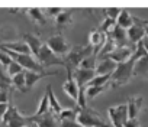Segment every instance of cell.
I'll use <instances>...</instances> for the list:
<instances>
[{
	"label": "cell",
	"mask_w": 148,
	"mask_h": 127,
	"mask_svg": "<svg viewBox=\"0 0 148 127\" xmlns=\"http://www.w3.org/2000/svg\"><path fill=\"white\" fill-rule=\"evenodd\" d=\"M92 53H95V49L89 43L83 45V46L71 48V51L62 58L64 59V68L67 70V75H73V72L80 67V63L83 62V59H86Z\"/></svg>",
	"instance_id": "1"
},
{
	"label": "cell",
	"mask_w": 148,
	"mask_h": 127,
	"mask_svg": "<svg viewBox=\"0 0 148 127\" xmlns=\"http://www.w3.org/2000/svg\"><path fill=\"white\" fill-rule=\"evenodd\" d=\"M0 49H3V48H0ZM6 53H9L10 55V58L13 59V61H16L19 65L25 70V71H32V72H36V74H42V75H45V77H51V75H55L57 72H54V71H47L41 63L38 62V59L35 58V56H32V55H21V53H15V52H10V51H8V49H3Z\"/></svg>",
	"instance_id": "2"
},
{
	"label": "cell",
	"mask_w": 148,
	"mask_h": 127,
	"mask_svg": "<svg viewBox=\"0 0 148 127\" xmlns=\"http://www.w3.org/2000/svg\"><path fill=\"white\" fill-rule=\"evenodd\" d=\"M135 61L136 58L132 55V58L126 62H122V63H118L116 65V70L113 71L112 77H110V82L109 85L110 87H119V85H123L126 84L131 77H134V65H135Z\"/></svg>",
	"instance_id": "3"
},
{
	"label": "cell",
	"mask_w": 148,
	"mask_h": 127,
	"mask_svg": "<svg viewBox=\"0 0 148 127\" xmlns=\"http://www.w3.org/2000/svg\"><path fill=\"white\" fill-rule=\"evenodd\" d=\"M2 126L3 127H31L32 126V118L31 116H22L19 113V110L9 103V108L6 111V114L2 118Z\"/></svg>",
	"instance_id": "4"
},
{
	"label": "cell",
	"mask_w": 148,
	"mask_h": 127,
	"mask_svg": "<svg viewBox=\"0 0 148 127\" xmlns=\"http://www.w3.org/2000/svg\"><path fill=\"white\" fill-rule=\"evenodd\" d=\"M76 120L83 127H110V124H108L96 110L89 107L79 108V114Z\"/></svg>",
	"instance_id": "5"
},
{
	"label": "cell",
	"mask_w": 148,
	"mask_h": 127,
	"mask_svg": "<svg viewBox=\"0 0 148 127\" xmlns=\"http://www.w3.org/2000/svg\"><path fill=\"white\" fill-rule=\"evenodd\" d=\"M57 56L60 58H64L70 51H71V45L67 42V39L61 35V33H55L52 36H49L47 39V43H45Z\"/></svg>",
	"instance_id": "6"
},
{
	"label": "cell",
	"mask_w": 148,
	"mask_h": 127,
	"mask_svg": "<svg viewBox=\"0 0 148 127\" xmlns=\"http://www.w3.org/2000/svg\"><path fill=\"white\" fill-rule=\"evenodd\" d=\"M36 59H38V62L41 63L44 68L51 67V65H61V67H64V59L60 58V56H57L45 43L42 45L39 53L36 55Z\"/></svg>",
	"instance_id": "7"
},
{
	"label": "cell",
	"mask_w": 148,
	"mask_h": 127,
	"mask_svg": "<svg viewBox=\"0 0 148 127\" xmlns=\"http://www.w3.org/2000/svg\"><path fill=\"white\" fill-rule=\"evenodd\" d=\"M109 118L113 127H123L125 123L128 121V107L126 104H119L116 107H110L108 110Z\"/></svg>",
	"instance_id": "8"
},
{
	"label": "cell",
	"mask_w": 148,
	"mask_h": 127,
	"mask_svg": "<svg viewBox=\"0 0 148 127\" xmlns=\"http://www.w3.org/2000/svg\"><path fill=\"white\" fill-rule=\"evenodd\" d=\"M126 35H128V41L131 43H134V45L139 43L147 35V29L144 26V22L134 18V25L126 30Z\"/></svg>",
	"instance_id": "9"
},
{
	"label": "cell",
	"mask_w": 148,
	"mask_h": 127,
	"mask_svg": "<svg viewBox=\"0 0 148 127\" xmlns=\"http://www.w3.org/2000/svg\"><path fill=\"white\" fill-rule=\"evenodd\" d=\"M13 95V87H12V78L6 77L5 72L0 71V103L9 104Z\"/></svg>",
	"instance_id": "10"
},
{
	"label": "cell",
	"mask_w": 148,
	"mask_h": 127,
	"mask_svg": "<svg viewBox=\"0 0 148 127\" xmlns=\"http://www.w3.org/2000/svg\"><path fill=\"white\" fill-rule=\"evenodd\" d=\"M31 118L36 127H60L58 117L51 111H48L42 116H31Z\"/></svg>",
	"instance_id": "11"
},
{
	"label": "cell",
	"mask_w": 148,
	"mask_h": 127,
	"mask_svg": "<svg viewBox=\"0 0 148 127\" xmlns=\"http://www.w3.org/2000/svg\"><path fill=\"white\" fill-rule=\"evenodd\" d=\"M134 55V49L129 48V46H116L106 58L112 59L113 62L116 63H122V62H126L132 58Z\"/></svg>",
	"instance_id": "12"
},
{
	"label": "cell",
	"mask_w": 148,
	"mask_h": 127,
	"mask_svg": "<svg viewBox=\"0 0 148 127\" xmlns=\"http://www.w3.org/2000/svg\"><path fill=\"white\" fill-rule=\"evenodd\" d=\"M106 39H108V35L100 32L99 29H95V30L90 32V35H89V45L95 49V55L96 56H97L99 51L102 49V46L105 45Z\"/></svg>",
	"instance_id": "13"
},
{
	"label": "cell",
	"mask_w": 148,
	"mask_h": 127,
	"mask_svg": "<svg viewBox=\"0 0 148 127\" xmlns=\"http://www.w3.org/2000/svg\"><path fill=\"white\" fill-rule=\"evenodd\" d=\"M73 77L76 80L77 85L79 87H86L95 77H96V72L93 70H83V68H77L76 71L73 72Z\"/></svg>",
	"instance_id": "14"
},
{
	"label": "cell",
	"mask_w": 148,
	"mask_h": 127,
	"mask_svg": "<svg viewBox=\"0 0 148 127\" xmlns=\"http://www.w3.org/2000/svg\"><path fill=\"white\" fill-rule=\"evenodd\" d=\"M116 65L118 63L113 62L112 59L103 58V59H99V62L96 63L95 72H96V75H112L113 71L116 70Z\"/></svg>",
	"instance_id": "15"
},
{
	"label": "cell",
	"mask_w": 148,
	"mask_h": 127,
	"mask_svg": "<svg viewBox=\"0 0 148 127\" xmlns=\"http://www.w3.org/2000/svg\"><path fill=\"white\" fill-rule=\"evenodd\" d=\"M0 48L3 49H8L10 52H15V53H21V55H32L31 53V49L28 46V43L25 41H15V42H6V43H2Z\"/></svg>",
	"instance_id": "16"
},
{
	"label": "cell",
	"mask_w": 148,
	"mask_h": 127,
	"mask_svg": "<svg viewBox=\"0 0 148 127\" xmlns=\"http://www.w3.org/2000/svg\"><path fill=\"white\" fill-rule=\"evenodd\" d=\"M112 41H113V43L116 45V46H128V35H126V30L125 29H122V28H119L118 25L109 32V33H106Z\"/></svg>",
	"instance_id": "17"
},
{
	"label": "cell",
	"mask_w": 148,
	"mask_h": 127,
	"mask_svg": "<svg viewBox=\"0 0 148 127\" xmlns=\"http://www.w3.org/2000/svg\"><path fill=\"white\" fill-rule=\"evenodd\" d=\"M62 90H64V93L71 100H74V101L77 103V98H79V85H77V82H76V80H74L73 75H67V81L64 82Z\"/></svg>",
	"instance_id": "18"
},
{
	"label": "cell",
	"mask_w": 148,
	"mask_h": 127,
	"mask_svg": "<svg viewBox=\"0 0 148 127\" xmlns=\"http://www.w3.org/2000/svg\"><path fill=\"white\" fill-rule=\"evenodd\" d=\"M23 41L28 43V46H29V49H31L32 56H35V58H36V55L39 53V51H41V48H42L44 42H41V39H39L36 35H34V33H25Z\"/></svg>",
	"instance_id": "19"
},
{
	"label": "cell",
	"mask_w": 148,
	"mask_h": 127,
	"mask_svg": "<svg viewBox=\"0 0 148 127\" xmlns=\"http://www.w3.org/2000/svg\"><path fill=\"white\" fill-rule=\"evenodd\" d=\"M25 13L29 16V19L34 23H36L39 26H45L48 23V18L45 16V13H44L42 9H26Z\"/></svg>",
	"instance_id": "20"
},
{
	"label": "cell",
	"mask_w": 148,
	"mask_h": 127,
	"mask_svg": "<svg viewBox=\"0 0 148 127\" xmlns=\"http://www.w3.org/2000/svg\"><path fill=\"white\" fill-rule=\"evenodd\" d=\"M134 75L135 77H148V53L135 61Z\"/></svg>",
	"instance_id": "21"
},
{
	"label": "cell",
	"mask_w": 148,
	"mask_h": 127,
	"mask_svg": "<svg viewBox=\"0 0 148 127\" xmlns=\"http://www.w3.org/2000/svg\"><path fill=\"white\" fill-rule=\"evenodd\" d=\"M73 12H74V10H65V9L61 10V13L54 19L58 29H65V28H68V26L73 23V16H71Z\"/></svg>",
	"instance_id": "22"
},
{
	"label": "cell",
	"mask_w": 148,
	"mask_h": 127,
	"mask_svg": "<svg viewBox=\"0 0 148 127\" xmlns=\"http://www.w3.org/2000/svg\"><path fill=\"white\" fill-rule=\"evenodd\" d=\"M126 107H128V117L129 118H136L138 113L141 111V107H142V97L129 98V101L126 103Z\"/></svg>",
	"instance_id": "23"
},
{
	"label": "cell",
	"mask_w": 148,
	"mask_h": 127,
	"mask_svg": "<svg viewBox=\"0 0 148 127\" xmlns=\"http://www.w3.org/2000/svg\"><path fill=\"white\" fill-rule=\"evenodd\" d=\"M116 25H118L119 28H122V29L128 30V29L134 25V16H132L126 9H122V10H121L119 18L116 19Z\"/></svg>",
	"instance_id": "24"
},
{
	"label": "cell",
	"mask_w": 148,
	"mask_h": 127,
	"mask_svg": "<svg viewBox=\"0 0 148 127\" xmlns=\"http://www.w3.org/2000/svg\"><path fill=\"white\" fill-rule=\"evenodd\" d=\"M47 94H48V100H49V111H51V113H54V114L58 117V116H60V113L62 111V107L60 105V103H58V100H57V97H55V94H54V91H52V87H51V85H48Z\"/></svg>",
	"instance_id": "25"
},
{
	"label": "cell",
	"mask_w": 148,
	"mask_h": 127,
	"mask_svg": "<svg viewBox=\"0 0 148 127\" xmlns=\"http://www.w3.org/2000/svg\"><path fill=\"white\" fill-rule=\"evenodd\" d=\"M12 87H13V90H16L19 93H26L28 91L26 90V81H25V71L12 78Z\"/></svg>",
	"instance_id": "26"
},
{
	"label": "cell",
	"mask_w": 148,
	"mask_h": 127,
	"mask_svg": "<svg viewBox=\"0 0 148 127\" xmlns=\"http://www.w3.org/2000/svg\"><path fill=\"white\" fill-rule=\"evenodd\" d=\"M45 75L42 74H36V72H32V71H25V81H26V90L29 91L38 81H41Z\"/></svg>",
	"instance_id": "27"
},
{
	"label": "cell",
	"mask_w": 148,
	"mask_h": 127,
	"mask_svg": "<svg viewBox=\"0 0 148 127\" xmlns=\"http://www.w3.org/2000/svg\"><path fill=\"white\" fill-rule=\"evenodd\" d=\"M79 114V108H62V111L58 116V120H76Z\"/></svg>",
	"instance_id": "28"
},
{
	"label": "cell",
	"mask_w": 148,
	"mask_h": 127,
	"mask_svg": "<svg viewBox=\"0 0 148 127\" xmlns=\"http://www.w3.org/2000/svg\"><path fill=\"white\" fill-rule=\"evenodd\" d=\"M96 59H97V56H96L95 53L89 55L86 59H83V62L80 63V67H79V68H83V70H93V71H95L96 63H97Z\"/></svg>",
	"instance_id": "29"
},
{
	"label": "cell",
	"mask_w": 148,
	"mask_h": 127,
	"mask_svg": "<svg viewBox=\"0 0 148 127\" xmlns=\"http://www.w3.org/2000/svg\"><path fill=\"white\" fill-rule=\"evenodd\" d=\"M110 85H103V87H86V100L87 98H95L103 91H106Z\"/></svg>",
	"instance_id": "30"
},
{
	"label": "cell",
	"mask_w": 148,
	"mask_h": 127,
	"mask_svg": "<svg viewBox=\"0 0 148 127\" xmlns=\"http://www.w3.org/2000/svg\"><path fill=\"white\" fill-rule=\"evenodd\" d=\"M48 111H49V100H48V94H44L42 95V100H41V103L38 105V110L35 113V116H42V114H45Z\"/></svg>",
	"instance_id": "31"
},
{
	"label": "cell",
	"mask_w": 148,
	"mask_h": 127,
	"mask_svg": "<svg viewBox=\"0 0 148 127\" xmlns=\"http://www.w3.org/2000/svg\"><path fill=\"white\" fill-rule=\"evenodd\" d=\"M25 70L19 65V63L16 62V61H12V63L8 67V75L10 77V78H13L15 75H18V74H21V72H23Z\"/></svg>",
	"instance_id": "32"
},
{
	"label": "cell",
	"mask_w": 148,
	"mask_h": 127,
	"mask_svg": "<svg viewBox=\"0 0 148 127\" xmlns=\"http://www.w3.org/2000/svg\"><path fill=\"white\" fill-rule=\"evenodd\" d=\"M115 26H116V22H115V20L105 18V20L102 22V25H100L99 30H100V32H103V33H109V32H110Z\"/></svg>",
	"instance_id": "33"
},
{
	"label": "cell",
	"mask_w": 148,
	"mask_h": 127,
	"mask_svg": "<svg viewBox=\"0 0 148 127\" xmlns=\"http://www.w3.org/2000/svg\"><path fill=\"white\" fill-rule=\"evenodd\" d=\"M12 58H10V55L9 53H6L3 49H0V65H2L3 68H6L8 70V67L12 63Z\"/></svg>",
	"instance_id": "34"
},
{
	"label": "cell",
	"mask_w": 148,
	"mask_h": 127,
	"mask_svg": "<svg viewBox=\"0 0 148 127\" xmlns=\"http://www.w3.org/2000/svg\"><path fill=\"white\" fill-rule=\"evenodd\" d=\"M121 10H122V9H116V7L105 9V10H103V15H105L108 19H112V20H115V22H116V19H118V18H119V15H121Z\"/></svg>",
	"instance_id": "35"
},
{
	"label": "cell",
	"mask_w": 148,
	"mask_h": 127,
	"mask_svg": "<svg viewBox=\"0 0 148 127\" xmlns=\"http://www.w3.org/2000/svg\"><path fill=\"white\" fill-rule=\"evenodd\" d=\"M61 10H62V9H60V7H48V9H45V10H44V13H45V16H47V18L55 19V18L61 13Z\"/></svg>",
	"instance_id": "36"
},
{
	"label": "cell",
	"mask_w": 148,
	"mask_h": 127,
	"mask_svg": "<svg viewBox=\"0 0 148 127\" xmlns=\"http://www.w3.org/2000/svg\"><path fill=\"white\" fill-rule=\"evenodd\" d=\"M60 127H83L77 123V120H60Z\"/></svg>",
	"instance_id": "37"
},
{
	"label": "cell",
	"mask_w": 148,
	"mask_h": 127,
	"mask_svg": "<svg viewBox=\"0 0 148 127\" xmlns=\"http://www.w3.org/2000/svg\"><path fill=\"white\" fill-rule=\"evenodd\" d=\"M123 127H139V123L136 118H128V121L125 123Z\"/></svg>",
	"instance_id": "38"
},
{
	"label": "cell",
	"mask_w": 148,
	"mask_h": 127,
	"mask_svg": "<svg viewBox=\"0 0 148 127\" xmlns=\"http://www.w3.org/2000/svg\"><path fill=\"white\" fill-rule=\"evenodd\" d=\"M8 108H9V104H3V103H0V121H2L3 116L6 114Z\"/></svg>",
	"instance_id": "39"
},
{
	"label": "cell",
	"mask_w": 148,
	"mask_h": 127,
	"mask_svg": "<svg viewBox=\"0 0 148 127\" xmlns=\"http://www.w3.org/2000/svg\"><path fill=\"white\" fill-rule=\"evenodd\" d=\"M142 42V45H144V48H145V51L148 52V30H147V35H145V38L141 41Z\"/></svg>",
	"instance_id": "40"
},
{
	"label": "cell",
	"mask_w": 148,
	"mask_h": 127,
	"mask_svg": "<svg viewBox=\"0 0 148 127\" xmlns=\"http://www.w3.org/2000/svg\"><path fill=\"white\" fill-rule=\"evenodd\" d=\"M142 22H144V20H142ZM147 23H148V20H145V22H144V25H147Z\"/></svg>",
	"instance_id": "41"
}]
</instances>
